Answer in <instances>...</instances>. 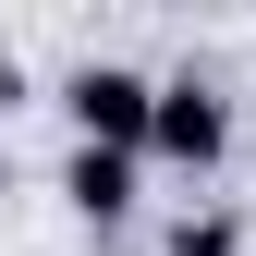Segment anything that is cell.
<instances>
[{"instance_id": "cell-1", "label": "cell", "mask_w": 256, "mask_h": 256, "mask_svg": "<svg viewBox=\"0 0 256 256\" xmlns=\"http://www.w3.org/2000/svg\"><path fill=\"white\" fill-rule=\"evenodd\" d=\"M49 98H61V122H74V146L146 158V110H158V74H146V61H74Z\"/></svg>"}, {"instance_id": "cell-2", "label": "cell", "mask_w": 256, "mask_h": 256, "mask_svg": "<svg viewBox=\"0 0 256 256\" xmlns=\"http://www.w3.org/2000/svg\"><path fill=\"white\" fill-rule=\"evenodd\" d=\"M146 158H171V171H220L232 158V98H220L208 74H158V110H146Z\"/></svg>"}, {"instance_id": "cell-3", "label": "cell", "mask_w": 256, "mask_h": 256, "mask_svg": "<svg viewBox=\"0 0 256 256\" xmlns=\"http://www.w3.org/2000/svg\"><path fill=\"white\" fill-rule=\"evenodd\" d=\"M134 171H146V158H110V146H74V158H61V208H74L86 232H122V220H134Z\"/></svg>"}, {"instance_id": "cell-4", "label": "cell", "mask_w": 256, "mask_h": 256, "mask_svg": "<svg viewBox=\"0 0 256 256\" xmlns=\"http://www.w3.org/2000/svg\"><path fill=\"white\" fill-rule=\"evenodd\" d=\"M158 256H244V220H232V208H183Z\"/></svg>"}, {"instance_id": "cell-5", "label": "cell", "mask_w": 256, "mask_h": 256, "mask_svg": "<svg viewBox=\"0 0 256 256\" xmlns=\"http://www.w3.org/2000/svg\"><path fill=\"white\" fill-rule=\"evenodd\" d=\"M12 98H24V61H12V49H0V110H12Z\"/></svg>"}, {"instance_id": "cell-6", "label": "cell", "mask_w": 256, "mask_h": 256, "mask_svg": "<svg viewBox=\"0 0 256 256\" xmlns=\"http://www.w3.org/2000/svg\"><path fill=\"white\" fill-rule=\"evenodd\" d=\"M0 196H12V134H0Z\"/></svg>"}]
</instances>
